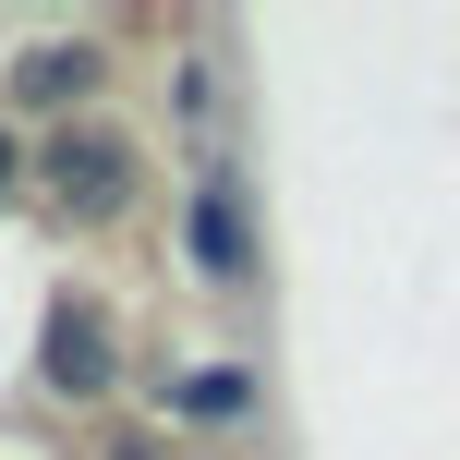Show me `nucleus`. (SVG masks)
Returning a JSON list of instances; mask_svg holds the SVG:
<instances>
[{"label":"nucleus","mask_w":460,"mask_h":460,"mask_svg":"<svg viewBox=\"0 0 460 460\" xmlns=\"http://www.w3.org/2000/svg\"><path fill=\"white\" fill-rule=\"evenodd\" d=\"M49 182H61L73 218H121V207H134V146H121V134H61V146H49Z\"/></svg>","instance_id":"obj_1"},{"label":"nucleus","mask_w":460,"mask_h":460,"mask_svg":"<svg viewBox=\"0 0 460 460\" xmlns=\"http://www.w3.org/2000/svg\"><path fill=\"white\" fill-rule=\"evenodd\" d=\"M0 194H13V134H0Z\"/></svg>","instance_id":"obj_6"},{"label":"nucleus","mask_w":460,"mask_h":460,"mask_svg":"<svg viewBox=\"0 0 460 460\" xmlns=\"http://www.w3.org/2000/svg\"><path fill=\"white\" fill-rule=\"evenodd\" d=\"M49 388H110V327H97V303H49Z\"/></svg>","instance_id":"obj_3"},{"label":"nucleus","mask_w":460,"mask_h":460,"mask_svg":"<svg viewBox=\"0 0 460 460\" xmlns=\"http://www.w3.org/2000/svg\"><path fill=\"white\" fill-rule=\"evenodd\" d=\"M182 243H194V267H207V279H254V230H243V194H230V182L194 194Z\"/></svg>","instance_id":"obj_2"},{"label":"nucleus","mask_w":460,"mask_h":460,"mask_svg":"<svg viewBox=\"0 0 460 460\" xmlns=\"http://www.w3.org/2000/svg\"><path fill=\"white\" fill-rule=\"evenodd\" d=\"M37 110H61V97H85L97 85V49H24V73H13Z\"/></svg>","instance_id":"obj_5"},{"label":"nucleus","mask_w":460,"mask_h":460,"mask_svg":"<svg viewBox=\"0 0 460 460\" xmlns=\"http://www.w3.org/2000/svg\"><path fill=\"white\" fill-rule=\"evenodd\" d=\"M170 412H182V424H230V412H254V376L243 364H207V376L170 388Z\"/></svg>","instance_id":"obj_4"}]
</instances>
